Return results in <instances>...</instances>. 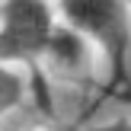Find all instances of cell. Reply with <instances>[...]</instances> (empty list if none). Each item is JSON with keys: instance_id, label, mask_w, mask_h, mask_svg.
<instances>
[{"instance_id": "cell-1", "label": "cell", "mask_w": 131, "mask_h": 131, "mask_svg": "<svg viewBox=\"0 0 131 131\" xmlns=\"http://www.w3.org/2000/svg\"><path fill=\"white\" fill-rule=\"evenodd\" d=\"M70 29L96 42L109 58L112 77L118 80L128 54V13L125 0H61Z\"/></svg>"}, {"instance_id": "cell-2", "label": "cell", "mask_w": 131, "mask_h": 131, "mask_svg": "<svg viewBox=\"0 0 131 131\" xmlns=\"http://www.w3.org/2000/svg\"><path fill=\"white\" fill-rule=\"evenodd\" d=\"M54 29L45 0H0V61H32L45 54Z\"/></svg>"}, {"instance_id": "cell-3", "label": "cell", "mask_w": 131, "mask_h": 131, "mask_svg": "<svg viewBox=\"0 0 131 131\" xmlns=\"http://www.w3.org/2000/svg\"><path fill=\"white\" fill-rule=\"evenodd\" d=\"M45 58H48L58 70L77 77V74H83V70L90 67V42L80 32L58 26L54 35H51V42H48V48H45Z\"/></svg>"}, {"instance_id": "cell-4", "label": "cell", "mask_w": 131, "mask_h": 131, "mask_svg": "<svg viewBox=\"0 0 131 131\" xmlns=\"http://www.w3.org/2000/svg\"><path fill=\"white\" fill-rule=\"evenodd\" d=\"M23 96H26V77L19 74V70L0 64V118H3L10 109H16L19 102H23Z\"/></svg>"}, {"instance_id": "cell-5", "label": "cell", "mask_w": 131, "mask_h": 131, "mask_svg": "<svg viewBox=\"0 0 131 131\" xmlns=\"http://www.w3.org/2000/svg\"><path fill=\"white\" fill-rule=\"evenodd\" d=\"M93 131H131L128 122H112V125H102V128H93Z\"/></svg>"}]
</instances>
